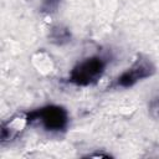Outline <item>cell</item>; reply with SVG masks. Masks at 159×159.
Listing matches in <instances>:
<instances>
[{"mask_svg": "<svg viewBox=\"0 0 159 159\" xmlns=\"http://www.w3.org/2000/svg\"><path fill=\"white\" fill-rule=\"evenodd\" d=\"M27 123V117H24V118H14L11 120H9L6 124L2 125V133H1V139L2 140H6V139H10V138H14L19 130H21L25 124Z\"/></svg>", "mask_w": 159, "mask_h": 159, "instance_id": "cell-4", "label": "cell"}, {"mask_svg": "<svg viewBox=\"0 0 159 159\" xmlns=\"http://www.w3.org/2000/svg\"><path fill=\"white\" fill-rule=\"evenodd\" d=\"M27 117V123L39 120L45 129L51 132L63 130L68 124L67 111L60 106H46L31 112Z\"/></svg>", "mask_w": 159, "mask_h": 159, "instance_id": "cell-2", "label": "cell"}, {"mask_svg": "<svg viewBox=\"0 0 159 159\" xmlns=\"http://www.w3.org/2000/svg\"><path fill=\"white\" fill-rule=\"evenodd\" d=\"M106 68V61L102 57L93 56L83 60L73 67L68 81L77 86H88L99 80Z\"/></svg>", "mask_w": 159, "mask_h": 159, "instance_id": "cell-1", "label": "cell"}, {"mask_svg": "<svg viewBox=\"0 0 159 159\" xmlns=\"http://www.w3.org/2000/svg\"><path fill=\"white\" fill-rule=\"evenodd\" d=\"M154 72H155L154 65L147 57L139 56L137 58V61L117 78V86L123 87V88L132 87L138 81L150 77Z\"/></svg>", "mask_w": 159, "mask_h": 159, "instance_id": "cell-3", "label": "cell"}, {"mask_svg": "<svg viewBox=\"0 0 159 159\" xmlns=\"http://www.w3.org/2000/svg\"><path fill=\"white\" fill-rule=\"evenodd\" d=\"M58 4H60V0H42L41 11H43V12H53V11L57 10Z\"/></svg>", "mask_w": 159, "mask_h": 159, "instance_id": "cell-6", "label": "cell"}, {"mask_svg": "<svg viewBox=\"0 0 159 159\" xmlns=\"http://www.w3.org/2000/svg\"><path fill=\"white\" fill-rule=\"evenodd\" d=\"M50 39L56 45H63V43H67L71 41V34H70V30L67 27L57 25V26H53L51 29Z\"/></svg>", "mask_w": 159, "mask_h": 159, "instance_id": "cell-5", "label": "cell"}, {"mask_svg": "<svg viewBox=\"0 0 159 159\" xmlns=\"http://www.w3.org/2000/svg\"><path fill=\"white\" fill-rule=\"evenodd\" d=\"M149 111L152 113L153 117H158L159 116V96L153 98L149 103Z\"/></svg>", "mask_w": 159, "mask_h": 159, "instance_id": "cell-7", "label": "cell"}]
</instances>
